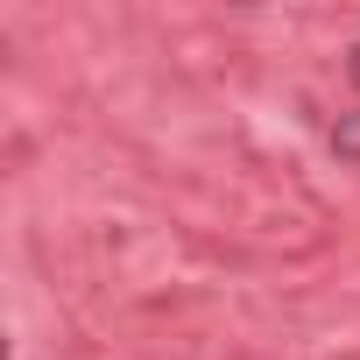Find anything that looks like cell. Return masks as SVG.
Masks as SVG:
<instances>
[{"instance_id":"cell-1","label":"cell","mask_w":360,"mask_h":360,"mask_svg":"<svg viewBox=\"0 0 360 360\" xmlns=\"http://www.w3.org/2000/svg\"><path fill=\"white\" fill-rule=\"evenodd\" d=\"M332 155H339V162H353V169H360V106H346V113H339V120H332Z\"/></svg>"},{"instance_id":"cell-2","label":"cell","mask_w":360,"mask_h":360,"mask_svg":"<svg viewBox=\"0 0 360 360\" xmlns=\"http://www.w3.org/2000/svg\"><path fill=\"white\" fill-rule=\"evenodd\" d=\"M346 78H353V92H360V43L346 50Z\"/></svg>"}]
</instances>
